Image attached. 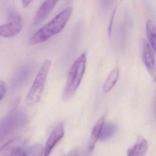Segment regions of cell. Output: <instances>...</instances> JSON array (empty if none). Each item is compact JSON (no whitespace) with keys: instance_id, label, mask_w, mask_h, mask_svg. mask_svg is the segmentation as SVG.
Returning a JSON list of instances; mask_svg holds the SVG:
<instances>
[{"instance_id":"12","label":"cell","mask_w":156,"mask_h":156,"mask_svg":"<svg viewBox=\"0 0 156 156\" xmlns=\"http://www.w3.org/2000/svg\"><path fill=\"white\" fill-rule=\"evenodd\" d=\"M116 130V126L111 122L104 123L101 130V134L98 139L105 140L113 136Z\"/></svg>"},{"instance_id":"10","label":"cell","mask_w":156,"mask_h":156,"mask_svg":"<svg viewBox=\"0 0 156 156\" xmlns=\"http://www.w3.org/2000/svg\"><path fill=\"white\" fill-rule=\"evenodd\" d=\"M105 121V117L104 116H103L99 119L95 126H94L89 140L88 148L90 151H92L94 148L96 143L99 139V136L101 134V130Z\"/></svg>"},{"instance_id":"18","label":"cell","mask_w":156,"mask_h":156,"mask_svg":"<svg viewBox=\"0 0 156 156\" xmlns=\"http://www.w3.org/2000/svg\"><path fill=\"white\" fill-rule=\"evenodd\" d=\"M32 2V1H31V0H23V1H22V4L23 7L24 9L28 8L30 5L31 2Z\"/></svg>"},{"instance_id":"14","label":"cell","mask_w":156,"mask_h":156,"mask_svg":"<svg viewBox=\"0 0 156 156\" xmlns=\"http://www.w3.org/2000/svg\"><path fill=\"white\" fill-rule=\"evenodd\" d=\"M44 149L42 145L36 144L31 146L26 152V156H42Z\"/></svg>"},{"instance_id":"17","label":"cell","mask_w":156,"mask_h":156,"mask_svg":"<svg viewBox=\"0 0 156 156\" xmlns=\"http://www.w3.org/2000/svg\"><path fill=\"white\" fill-rule=\"evenodd\" d=\"M10 156H26V152L23 150V148L21 149Z\"/></svg>"},{"instance_id":"5","label":"cell","mask_w":156,"mask_h":156,"mask_svg":"<svg viewBox=\"0 0 156 156\" xmlns=\"http://www.w3.org/2000/svg\"><path fill=\"white\" fill-rule=\"evenodd\" d=\"M64 135V128L62 122L56 126L48 138L44 150V156H49L55 145L62 138Z\"/></svg>"},{"instance_id":"15","label":"cell","mask_w":156,"mask_h":156,"mask_svg":"<svg viewBox=\"0 0 156 156\" xmlns=\"http://www.w3.org/2000/svg\"><path fill=\"white\" fill-rule=\"evenodd\" d=\"M117 7L114 9L111 14L110 17V22H109V25L108 28V37L110 38L111 37V33H112V27H113V23H114V20H115V16L116 12Z\"/></svg>"},{"instance_id":"2","label":"cell","mask_w":156,"mask_h":156,"mask_svg":"<svg viewBox=\"0 0 156 156\" xmlns=\"http://www.w3.org/2000/svg\"><path fill=\"white\" fill-rule=\"evenodd\" d=\"M87 58L83 53L74 61L68 71L62 97L68 100L73 97L78 88L85 72Z\"/></svg>"},{"instance_id":"3","label":"cell","mask_w":156,"mask_h":156,"mask_svg":"<svg viewBox=\"0 0 156 156\" xmlns=\"http://www.w3.org/2000/svg\"><path fill=\"white\" fill-rule=\"evenodd\" d=\"M51 61L46 60L41 66L26 98L28 105H33L40 101L51 66Z\"/></svg>"},{"instance_id":"16","label":"cell","mask_w":156,"mask_h":156,"mask_svg":"<svg viewBox=\"0 0 156 156\" xmlns=\"http://www.w3.org/2000/svg\"><path fill=\"white\" fill-rule=\"evenodd\" d=\"M7 87L5 83L0 80V102L2 100L6 94Z\"/></svg>"},{"instance_id":"7","label":"cell","mask_w":156,"mask_h":156,"mask_svg":"<svg viewBox=\"0 0 156 156\" xmlns=\"http://www.w3.org/2000/svg\"><path fill=\"white\" fill-rule=\"evenodd\" d=\"M58 1L47 0L44 2L37 11L34 20V25H38L43 21L54 9Z\"/></svg>"},{"instance_id":"9","label":"cell","mask_w":156,"mask_h":156,"mask_svg":"<svg viewBox=\"0 0 156 156\" xmlns=\"http://www.w3.org/2000/svg\"><path fill=\"white\" fill-rule=\"evenodd\" d=\"M147 148V141L143 137L140 136L135 145L129 149L127 156H144Z\"/></svg>"},{"instance_id":"13","label":"cell","mask_w":156,"mask_h":156,"mask_svg":"<svg viewBox=\"0 0 156 156\" xmlns=\"http://www.w3.org/2000/svg\"><path fill=\"white\" fill-rule=\"evenodd\" d=\"M146 33L147 37L150 43V45L153 51H155L156 44V27L153 23L149 20L146 25Z\"/></svg>"},{"instance_id":"19","label":"cell","mask_w":156,"mask_h":156,"mask_svg":"<svg viewBox=\"0 0 156 156\" xmlns=\"http://www.w3.org/2000/svg\"><path fill=\"white\" fill-rule=\"evenodd\" d=\"M78 156V153L77 151L76 150L73 151H71L69 154H67V155L66 156Z\"/></svg>"},{"instance_id":"6","label":"cell","mask_w":156,"mask_h":156,"mask_svg":"<svg viewBox=\"0 0 156 156\" xmlns=\"http://www.w3.org/2000/svg\"><path fill=\"white\" fill-rule=\"evenodd\" d=\"M143 58L148 72L155 81L156 68L153 51L149 43L145 40L143 41Z\"/></svg>"},{"instance_id":"1","label":"cell","mask_w":156,"mask_h":156,"mask_svg":"<svg viewBox=\"0 0 156 156\" xmlns=\"http://www.w3.org/2000/svg\"><path fill=\"white\" fill-rule=\"evenodd\" d=\"M73 11L72 7L62 11L31 36L29 40L30 44L34 45L44 42L62 31L72 16Z\"/></svg>"},{"instance_id":"11","label":"cell","mask_w":156,"mask_h":156,"mask_svg":"<svg viewBox=\"0 0 156 156\" xmlns=\"http://www.w3.org/2000/svg\"><path fill=\"white\" fill-rule=\"evenodd\" d=\"M119 75V68L118 66L115 67L109 73L103 86L104 93L109 92L115 85Z\"/></svg>"},{"instance_id":"4","label":"cell","mask_w":156,"mask_h":156,"mask_svg":"<svg viewBox=\"0 0 156 156\" xmlns=\"http://www.w3.org/2000/svg\"><path fill=\"white\" fill-rule=\"evenodd\" d=\"M9 23L0 25V37L9 38L20 33L23 27L22 17L18 11L12 9L8 12Z\"/></svg>"},{"instance_id":"8","label":"cell","mask_w":156,"mask_h":156,"mask_svg":"<svg viewBox=\"0 0 156 156\" xmlns=\"http://www.w3.org/2000/svg\"><path fill=\"white\" fill-rule=\"evenodd\" d=\"M23 142L16 138L9 140L0 148V156H10L17 151L23 148Z\"/></svg>"}]
</instances>
